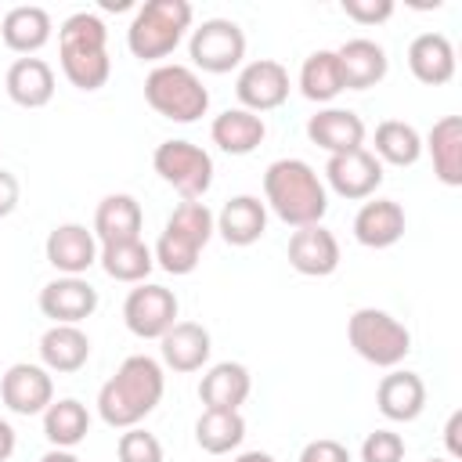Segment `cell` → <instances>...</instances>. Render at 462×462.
<instances>
[{
  "mask_svg": "<svg viewBox=\"0 0 462 462\" xmlns=\"http://www.w3.org/2000/svg\"><path fill=\"white\" fill-rule=\"evenodd\" d=\"M166 393V375L162 365L148 354H130L116 375L97 390V415L112 430H130L141 426L162 401Z\"/></svg>",
  "mask_w": 462,
  "mask_h": 462,
  "instance_id": "cell-1",
  "label": "cell"
},
{
  "mask_svg": "<svg viewBox=\"0 0 462 462\" xmlns=\"http://www.w3.org/2000/svg\"><path fill=\"white\" fill-rule=\"evenodd\" d=\"M263 206L289 227H310L328 213V188L310 162L274 159L263 170Z\"/></svg>",
  "mask_w": 462,
  "mask_h": 462,
  "instance_id": "cell-2",
  "label": "cell"
},
{
  "mask_svg": "<svg viewBox=\"0 0 462 462\" xmlns=\"http://www.w3.org/2000/svg\"><path fill=\"white\" fill-rule=\"evenodd\" d=\"M58 58L61 72L76 90H101L112 76L108 58V29L94 11H76L58 29Z\"/></svg>",
  "mask_w": 462,
  "mask_h": 462,
  "instance_id": "cell-3",
  "label": "cell"
},
{
  "mask_svg": "<svg viewBox=\"0 0 462 462\" xmlns=\"http://www.w3.org/2000/svg\"><path fill=\"white\" fill-rule=\"evenodd\" d=\"M213 231H217V220L206 202H180L166 217L152 256L166 274H191L199 267V256L209 245Z\"/></svg>",
  "mask_w": 462,
  "mask_h": 462,
  "instance_id": "cell-4",
  "label": "cell"
},
{
  "mask_svg": "<svg viewBox=\"0 0 462 462\" xmlns=\"http://www.w3.org/2000/svg\"><path fill=\"white\" fill-rule=\"evenodd\" d=\"M191 4L188 0H144L126 25V47L141 61H162L177 51L184 32L191 29Z\"/></svg>",
  "mask_w": 462,
  "mask_h": 462,
  "instance_id": "cell-5",
  "label": "cell"
},
{
  "mask_svg": "<svg viewBox=\"0 0 462 462\" xmlns=\"http://www.w3.org/2000/svg\"><path fill=\"white\" fill-rule=\"evenodd\" d=\"M144 101L152 105V112L173 123H195L209 112V90L202 87L199 72L170 61L155 65L144 76Z\"/></svg>",
  "mask_w": 462,
  "mask_h": 462,
  "instance_id": "cell-6",
  "label": "cell"
},
{
  "mask_svg": "<svg viewBox=\"0 0 462 462\" xmlns=\"http://www.w3.org/2000/svg\"><path fill=\"white\" fill-rule=\"evenodd\" d=\"M346 339L354 354L375 368H397L411 354V332L379 307H357L346 321Z\"/></svg>",
  "mask_w": 462,
  "mask_h": 462,
  "instance_id": "cell-7",
  "label": "cell"
},
{
  "mask_svg": "<svg viewBox=\"0 0 462 462\" xmlns=\"http://www.w3.org/2000/svg\"><path fill=\"white\" fill-rule=\"evenodd\" d=\"M152 166L184 202H202V195L213 188V155L191 141L170 137L155 144Z\"/></svg>",
  "mask_w": 462,
  "mask_h": 462,
  "instance_id": "cell-8",
  "label": "cell"
},
{
  "mask_svg": "<svg viewBox=\"0 0 462 462\" xmlns=\"http://www.w3.org/2000/svg\"><path fill=\"white\" fill-rule=\"evenodd\" d=\"M188 54H191L195 69L224 76L231 69H238L245 58V32L231 18H206L199 29H191Z\"/></svg>",
  "mask_w": 462,
  "mask_h": 462,
  "instance_id": "cell-9",
  "label": "cell"
},
{
  "mask_svg": "<svg viewBox=\"0 0 462 462\" xmlns=\"http://www.w3.org/2000/svg\"><path fill=\"white\" fill-rule=\"evenodd\" d=\"M177 310L180 303L173 289L155 285V282H141L123 300V321L137 339H162L177 325Z\"/></svg>",
  "mask_w": 462,
  "mask_h": 462,
  "instance_id": "cell-10",
  "label": "cell"
},
{
  "mask_svg": "<svg viewBox=\"0 0 462 462\" xmlns=\"http://www.w3.org/2000/svg\"><path fill=\"white\" fill-rule=\"evenodd\" d=\"M235 94H238V108L245 112H271L282 108L289 97V69L274 58H256L249 65H242L238 79H235Z\"/></svg>",
  "mask_w": 462,
  "mask_h": 462,
  "instance_id": "cell-11",
  "label": "cell"
},
{
  "mask_svg": "<svg viewBox=\"0 0 462 462\" xmlns=\"http://www.w3.org/2000/svg\"><path fill=\"white\" fill-rule=\"evenodd\" d=\"M0 401L14 415H43L47 404L54 401V379L43 365L14 361L0 375Z\"/></svg>",
  "mask_w": 462,
  "mask_h": 462,
  "instance_id": "cell-12",
  "label": "cell"
},
{
  "mask_svg": "<svg viewBox=\"0 0 462 462\" xmlns=\"http://www.w3.org/2000/svg\"><path fill=\"white\" fill-rule=\"evenodd\" d=\"M325 180L339 199L350 202H365L375 195V188L383 184V162L368 152V148H354L343 155H328L325 162Z\"/></svg>",
  "mask_w": 462,
  "mask_h": 462,
  "instance_id": "cell-13",
  "label": "cell"
},
{
  "mask_svg": "<svg viewBox=\"0 0 462 462\" xmlns=\"http://www.w3.org/2000/svg\"><path fill=\"white\" fill-rule=\"evenodd\" d=\"M97 249H101V245H97L94 231H90L87 224H76V220L51 227V235H47V242H43L47 263H51L58 274H76V278H83V274L97 263Z\"/></svg>",
  "mask_w": 462,
  "mask_h": 462,
  "instance_id": "cell-14",
  "label": "cell"
},
{
  "mask_svg": "<svg viewBox=\"0 0 462 462\" xmlns=\"http://www.w3.org/2000/svg\"><path fill=\"white\" fill-rule=\"evenodd\" d=\"M97 310V289L87 278L58 274L40 289V314L54 325H79Z\"/></svg>",
  "mask_w": 462,
  "mask_h": 462,
  "instance_id": "cell-15",
  "label": "cell"
},
{
  "mask_svg": "<svg viewBox=\"0 0 462 462\" xmlns=\"http://www.w3.org/2000/svg\"><path fill=\"white\" fill-rule=\"evenodd\" d=\"M339 242L325 224L296 227L289 235V267L307 278H328L339 267Z\"/></svg>",
  "mask_w": 462,
  "mask_h": 462,
  "instance_id": "cell-16",
  "label": "cell"
},
{
  "mask_svg": "<svg viewBox=\"0 0 462 462\" xmlns=\"http://www.w3.org/2000/svg\"><path fill=\"white\" fill-rule=\"evenodd\" d=\"M408 217L401 209V202L393 199H365L361 209L354 213V238L365 249H390L404 238Z\"/></svg>",
  "mask_w": 462,
  "mask_h": 462,
  "instance_id": "cell-17",
  "label": "cell"
},
{
  "mask_svg": "<svg viewBox=\"0 0 462 462\" xmlns=\"http://www.w3.org/2000/svg\"><path fill=\"white\" fill-rule=\"evenodd\" d=\"M375 408L390 422H415L426 408L422 375L408 372V368H390V375H383L379 386H375Z\"/></svg>",
  "mask_w": 462,
  "mask_h": 462,
  "instance_id": "cell-18",
  "label": "cell"
},
{
  "mask_svg": "<svg viewBox=\"0 0 462 462\" xmlns=\"http://www.w3.org/2000/svg\"><path fill=\"white\" fill-rule=\"evenodd\" d=\"M339 72H343V90H368L379 87L390 72V58L383 51V43L368 40V36H354L346 40L339 51Z\"/></svg>",
  "mask_w": 462,
  "mask_h": 462,
  "instance_id": "cell-19",
  "label": "cell"
},
{
  "mask_svg": "<svg viewBox=\"0 0 462 462\" xmlns=\"http://www.w3.org/2000/svg\"><path fill=\"white\" fill-rule=\"evenodd\" d=\"M365 119L350 108H318L307 119V137L310 144L325 148L328 155H343L354 148H365Z\"/></svg>",
  "mask_w": 462,
  "mask_h": 462,
  "instance_id": "cell-20",
  "label": "cell"
},
{
  "mask_svg": "<svg viewBox=\"0 0 462 462\" xmlns=\"http://www.w3.org/2000/svg\"><path fill=\"white\" fill-rule=\"evenodd\" d=\"M253 393V375L242 361H217L202 383H199V401L206 411H238Z\"/></svg>",
  "mask_w": 462,
  "mask_h": 462,
  "instance_id": "cell-21",
  "label": "cell"
},
{
  "mask_svg": "<svg viewBox=\"0 0 462 462\" xmlns=\"http://www.w3.org/2000/svg\"><path fill=\"white\" fill-rule=\"evenodd\" d=\"M51 32H54V22L40 4H18L0 18V40L7 43V51L22 58H32L40 47H47Z\"/></svg>",
  "mask_w": 462,
  "mask_h": 462,
  "instance_id": "cell-22",
  "label": "cell"
},
{
  "mask_svg": "<svg viewBox=\"0 0 462 462\" xmlns=\"http://www.w3.org/2000/svg\"><path fill=\"white\" fill-rule=\"evenodd\" d=\"M217 220V235L227 242V245H253L263 238L267 231V206L256 199V195H235L220 206V213H213Z\"/></svg>",
  "mask_w": 462,
  "mask_h": 462,
  "instance_id": "cell-23",
  "label": "cell"
},
{
  "mask_svg": "<svg viewBox=\"0 0 462 462\" xmlns=\"http://www.w3.org/2000/svg\"><path fill=\"white\" fill-rule=\"evenodd\" d=\"M159 354H162V365L188 375V372H199L209 354H213V339H209V328L199 325V321H177L162 339H159Z\"/></svg>",
  "mask_w": 462,
  "mask_h": 462,
  "instance_id": "cell-24",
  "label": "cell"
},
{
  "mask_svg": "<svg viewBox=\"0 0 462 462\" xmlns=\"http://www.w3.org/2000/svg\"><path fill=\"white\" fill-rule=\"evenodd\" d=\"M141 224H144V213H141V202L126 191H116V195H105L94 209V238L97 245H108V242H130V238H141Z\"/></svg>",
  "mask_w": 462,
  "mask_h": 462,
  "instance_id": "cell-25",
  "label": "cell"
},
{
  "mask_svg": "<svg viewBox=\"0 0 462 462\" xmlns=\"http://www.w3.org/2000/svg\"><path fill=\"white\" fill-rule=\"evenodd\" d=\"M90 361V336L79 325H51L40 336V365L58 375H72Z\"/></svg>",
  "mask_w": 462,
  "mask_h": 462,
  "instance_id": "cell-26",
  "label": "cell"
},
{
  "mask_svg": "<svg viewBox=\"0 0 462 462\" xmlns=\"http://www.w3.org/2000/svg\"><path fill=\"white\" fill-rule=\"evenodd\" d=\"M408 69L426 87H444L455 76V47L444 32H419L408 43Z\"/></svg>",
  "mask_w": 462,
  "mask_h": 462,
  "instance_id": "cell-27",
  "label": "cell"
},
{
  "mask_svg": "<svg viewBox=\"0 0 462 462\" xmlns=\"http://www.w3.org/2000/svg\"><path fill=\"white\" fill-rule=\"evenodd\" d=\"M4 87L18 108H43L54 97V69L43 58H18L11 61Z\"/></svg>",
  "mask_w": 462,
  "mask_h": 462,
  "instance_id": "cell-28",
  "label": "cell"
},
{
  "mask_svg": "<svg viewBox=\"0 0 462 462\" xmlns=\"http://www.w3.org/2000/svg\"><path fill=\"white\" fill-rule=\"evenodd\" d=\"M209 137L220 152L227 155H249L263 144L267 137V123L263 116L256 112H245V108H224L213 123H209Z\"/></svg>",
  "mask_w": 462,
  "mask_h": 462,
  "instance_id": "cell-29",
  "label": "cell"
},
{
  "mask_svg": "<svg viewBox=\"0 0 462 462\" xmlns=\"http://www.w3.org/2000/svg\"><path fill=\"white\" fill-rule=\"evenodd\" d=\"M422 148L433 159V173L440 184L458 188L462 184V119L458 116H444L433 123V130L426 134Z\"/></svg>",
  "mask_w": 462,
  "mask_h": 462,
  "instance_id": "cell-30",
  "label": "cell"
},
{
  "mask_svg": "<svg viewBox=\"0 0 462 462\" xmlns=\"http://www.w3.org/2000/svg\"><path fill=\"white\" fill-rule=\"evenodd\" d=\"M97 263H101V271L112 282L141 285L152 274L155 256H152V249L141 238H130V242H108V245H101L97 249Z\"/></svg>",
  "mask_w": 462,
  "mask_h": 462,
  "instance_id": "cell-31",
  "label": "cell"
},
{
  "mask_svg": "<svg viewBox=\"0 0 462 462\" xmlns=\"http://www.w3.org/2000/svg\"><path fill=\"white\" fill-rule=\"evenodd\" d=\"M90 433V411L83 401L76 397H61L51 401L43 411V437L51 440V448H65L72 451L76 444H83Z\"/></svg>",
  "mask_w": 462,
  "mask_h": 462,
  "instance_id": "cell-32",
  "label": "cell"
},
{
  "mask_svg": "<svg viewBox=\"0 0 462 462\" xmlns=\"http://www.w3.org/2000/svg\"><path fill=\"white\" fill-rule=\"evenodd\" d=\"M300 94L307 101H318V105H325V101L343 94V72H339L336 51L321 47V51L303 58V65H300Z\"/></svg>",
  "mask_w": 462,
  "mask_h": 462,
  "instance_id": "cell-33",
  "label": "cell"
},
{
  "mask_svg": "<svg viewBox=\"0 0 462 462\" xmlns=\"http://www.w3.org/2000/svg\"><path fill=\"white\" fill-rule=\"evenodd\" d=\"M372 155L379 162H390V166H415L419 155H422V137L411 123L404 119H383L375 126V141H372Z\"/></svg>",
  "mask_w": 462,
  "mask_h": 462,
  "instance_id": "cell-34",
  "label": "cell"
},
{
  "mask_svg": "<svg viewBox=\"0 0 462 462\" xmlns=\"http://www.w3.org/2000/svg\"><path fill=\"white\" fill-rule=\"evenodd\" d=\"M195 440L206 455H227L245 440L242 411H202L195 422Z\"/></svg>",
  "mask_w": 462,
  "mask_h": 462,
  "instance_id": "cell-35",
  "label": "cell"
},
{
  "mask_svg": "<svg viewBox=\"0 0 462 462\" xmlns=\"http://www.w3.org/2000/svg\"><path fill=\"white\" fill-rule=\"evenodd\" d=\"M116 458L119 462H162V444H159L155 433H148L141 426H130V430L119 433Z\"/></svg>",
  "mask_w": 462,
  "mask_h": 462,
  "instance_id": "cell-36",
  "label": "cell"
},
{
  "mask_svg": "<svg viewBox=\"0 0 462 462\" xmlns=\"http://www.w3.org/2000/svg\"><path fill=\"white\" fill-rule=\"evenodd\" d=\"M361 462H404V437L393 430H372L361 440Z\"/></svg>",
  "mask_w": 462,
  "mask_h": 462,
  "instance_id": "cell-37",
  "label": "cell"
},
{
  "mask_svg": "<svg viewBox=\"0 0 462 462\" xmlns=\"http://www.w3.org/2000/svg\"><path fill=\"white\" fill-rule=\"evenodd\" d=\"M343 14L357 25H379L393 14V0H343Z\"/></svg>",
  "mask_w": 462,
  "mask_h": 462,
  "instance_id": "cell-38",
  "label": "cell"
},
{
  "mask_svg": "<svg viewBox=\"0 0 462 462\" xmlns=\"http://www.w3.org/2000/svg\"><path fill=\"white\" fill-rule=\"evenodd\" d=\"M300 462H350V451L332 437H318L300 451Z\"/></svg>",
  "mask_w": 462,
  "mask_h": 462,
  "instance_id": "cell-39",
  "label": "cell"
},
{
  "mask_svg": "<svg viewBox=\"0 0 462 462\" xmlns=\"http://www.w3.org/2000/svg\"><path fill=\"white\" fill-rule=\"evenodd\" d=\"M18 199H22V184H18V177H14L11 170L0 166V220L11 217V213L18 209Z\"/></svg>",
  "mask_w": 462,
  "mask_h": 462,
  "instance_id": "cell-40",
  "label": "cell"
},
{
  "mask_svg": "<svg viewBox=\"0 0 462 462\" xmlns=\"http://www.w3.org/2000/svg\"><path fill=\"white\" fill-rule=\"evenodd\" d=\"M462 411H451V419H448V426H444V444H448V455H451V462L455 458H462Z\"/></svg>",
  "mask_w": 462,
  "mask_h": 462,
  "instance_id": "cell-41",
  "label": "cell"
},
{
  "mask_svg": "<svg viewBox=\"0 0 462 462\" xmlns=\"http://www.w3.org/2000/svg\"><path fill=\"white\" fill-rule=\"evenodd\" d=\"M18 448V437H14V426L7 419H0V462H7Z\"/></svg>",
  "mask_w": 462,
  "mask_h": 462,
  "instance_id": "cell-42",
  "label": "cell"
},
{
  "mask_svg": "<svg viewBox=\"0 0 462 462\" xmlns=\"http://www.w3.org/2000/svg\"><path fill=\"white\" fill-rule=\"evenodd\" d=\"M40 462H83V458H79L76 451H65V448H51V451H47Z\"/></svg>",
  "mask_w": 462,
  "mask_h": 462,
  "instance_id": "cell-43",
  "label": "cell"
},
{
  "mask_svg": "<svg viewBox=\"0 0 462 462\" xmlns=\"http://www.w3.org/2000/svg\"><path fill=\"white\" fill-rule=\"evenodd\" d=\"M231 462H274V455H267V451H242Z\"/></svg>",
  "mask_w": 462,
  "mask_h": 462,
  "instance_id": "cell-44",
  "label": "cell"
},
{
  "mask_svg": "<svg viewBox=\"0 0 462 462\" xmlns=\"http://www.w3.org/2000/svg\"><path fill=\"white\" fill-rule=\"evenodd\" d=\"M101 7H105V11H123V7H130V4H126V0H105Z\"/></svg>",
  "mask_w": 462,
  "mask_h": 462,
  "instance_id": "cell-45",
  "label": "cell"
},
{
  "mask_svg": "<svg viewBox=\"0 0 462 462\" xmlns=\"http://www.w3.org/2000/svg\"><path fill=\"white\" fill-rule=\"evenodd\" d=\"M426 462H451V458H426Z\"/></svg>",
  "mask_w": 462,
  "mask_h": 462,
  "instance_id": "cell-46",
  "label": "cell"
}]
</instances>
